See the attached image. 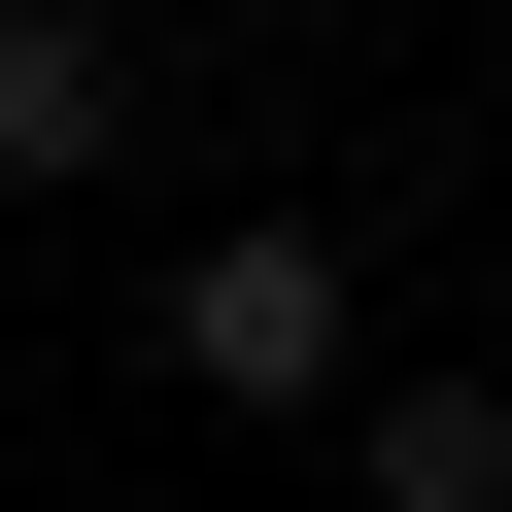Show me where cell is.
Here are the masks:
<instances>
[{
  "mask_svg": "<svg viewBox=\"0 0 512 512\" xmlns=\"http://www.w3.org/2000/svg\"><path fill=\"white\" fill-rule=\"evenodd\" d=\"M171 410H376V274H342V239L308 205H239V239H171Z\"/></svg>",
  "mask_w": 512,
  "mask_h": 512,
  "instance_id": "6da1fadb",
  "label": "cell"
},
{
  "mask_svg": "<svg viewBox=\"0 0 512 512\" xmlns=\"http://www.w3.org/2000/svg\"><path fill=\"white\" fill-rule=\"evenodd\" d=\"M478 205H512V137H478Z\"/></svg>",
  "mask_w": 512,
  "mask_h": 512,
  "instance_id": "5b68a950",
  "label": "cell"
},
{
  "mask_svg": "<svg viewBox=\"0 0 512 512\" xmlns=\"http://www.w3.org/2000/svg\"><path fill=\"white\" fill-rule=\"evenodd\" d=\"M137 69H171L137 0H0V205H69V171L137 137Z\"/></svg>",
  "mask_w": 512,
  "mask_h": 512,
  "instance_id": "7a4b0ae2",
  "label": "cell"
},
{
  "mask_svg": "<svg viewBox=\"0 0 512 512\" xmlns=\"http://www.w3.org/2000/svg\"><path fill=\"white\" fill-rule=\"evenodd\" d=\"M342 478H376V512H512V376H376Z\"/></svg>",
  "mask_w": 512,
  "mask_h": 512,
  "instance_id": "3957f363",
  "label": "cell"
},
{
  "mask_svg": "<svg viewBox=\"0 0 512 512\" xmlns=\"http://www.w3.org/2000/svg\"><path fill=\"white\" fill-rule=\"evenodd\" d=\"M205 35H274V0H205Z\"/></svg>",
  "mask_w": 512,
  "mask_h": 512,
  "instance_id": "277c9868",
  "label": "cell"
}]
</instances>
